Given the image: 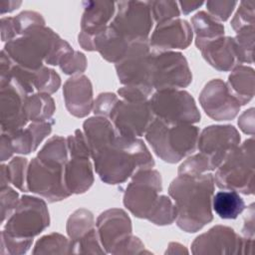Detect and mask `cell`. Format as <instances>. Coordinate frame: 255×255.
Wrapping results in <instances>:
<instances>
[{
    "label": "cell",
    "mask_w": 255,
    "mask_h": 255,
    "mask_svg": "<svg viewBox=\"0 0 255 255\" xmlns=\"http://www.w3.org/2000/svg\"><path fill=\"white\" fill-rule=\"evenodd\" d=\"M242 236L246 238L254 239V204H250L244 218V224L242 227Z\"/></svg>",
    "instance_id": "51"
},
{
    "label": "cell",
    "mask_w": 255,
    "mask_h": 255,
    "mask_svg": "<svg viewBox=\"0 0 255 255\" xmlns=\"http://www.w3.org/2000/svg\"><path fill=\"white\" fill-rule=\"evenodd\" d=\"M226 84L240 105H246L254 96L255 75L253 68L244 65L235 67L231 71Z\"/></svg>",
    "instance_id": "27"
},
{
    "label": "cell",
    "mask_w": 255,
    "mask_h": 255,
    "mask_svg": "<svg viewBox=\"0 0 255 255\" xmlns=\"http://www.w3.org/2000/svg\"><path fill=\"white\" fill-rule=\"evenodd\" d=\"M254 138L236 146L216 168L214 183L221 188L251 195L254 193Z\"/></svg>",
    "instance_id": "5"
},
{
    "label": "cell",
    "mask_w": 255,
    "mask_h": 255,
    "mask_svg": "<svg viewBox=\"0 0 255 255\" xmlns=\"http://www.w3.org/2000/svg\"><path fill=\"white\" fill-rule=\"evenodd\" d=\"M33 254H71L72 242L70 238L60 233H50L40 238L32 251Z\"/></svg>",
    "instance_id": "34"
},
{
    "label": "cell",
    "mask_w": 255,
    "mask_h": 255,
    "mask_svg": "<svg viewBox=\"0 0 255 255\" xmlns=\"http://www.w3.org/2000/svg\"><path fill=\"white\" fill-rule=\"evenodd\" d=\"M153 19L147 1L116 2V13L110 28L129 40H148Z\"/></svg>",
    "instance_id": "10"
},
{
    "label": "cell",
    "mask_w": 255,
    "mask_h": 255,
    "mask_svg": "<svg viewBox=\"0 0 255 255\" xmlns=\"http://www.w3.org/2000/svg\"><path fill=\"white\" fill-rule=\"evenodd\" d=\"M60 38L51 28L37 26L7 42L3 51L15 64L29 70H38L44 66Z\"/></svg>",
    "instance_id": "7"
},
{
    "label": "cell",
    "mask_w": 255,
    "mask_h": 255,
    "mask_svg": "<svg viewBox=\"0 0 255 255\" xmlns=\"http://www.w3.org/2000/svg\"><path fill=\"white\" fill-rule=\"evenodd\" d=\"M56 107L53 98L49 94L37 93L27 97L25 113L28 122H46L52 120Z\"/></svg>",
    "instance_id": "30"
},
{
    "label": "cell",
    "mask_w": 255,
    "mask_h": 255,
    "mask_svg": "<svg viewBox=\"0 0 255 255\" xmlns=\"http://www.w3.org/2000/svg\"><path fill=\"white\" fill-rule=\"evenodd\" d=\"M133 42L120 36L109 26L94 38V47L103 59L117 64L128 54Z\"/></svg>",
    "instance_id": "26"
},
{
    "label": "cell",
    "mask_w": 255,
    "mask_h": 255,
    "mask_svg": "<svg viewBox=\"0 0 255 255\" xmlns=\"http://www.w3.org/2000/svg\"><path fill=\"white\" fill-rule=\"evenodd\" d=\"M233 39L239 64H252L254 52V26H248L238 30Z\"/></svg>",
    "instance_id": "35"
},
{
    "label": "cell",
    "mask_w": 255,
    "mask_h": 255,
    "mask_svg": "<svg viewBox=\"0 0 255 255\" xmlns=\"http://www.w3.org/2000/svg\"><path fill=\"white\" fill-rule=\"evenodd\" d=\"M154 50L148 40L134 41L128 54L117 64L116 71L120 83L124 86H151V63Z\"/></svg>",
    "instance_id": "13"
},
{
    "label": "cell",
    "mask_w": 255,
    "mask_h": 255,
    "mask_svg": "<svg viewBox=\"0 0 255 255\" xmlns=\"http://www.w3.org/2000/svg\"><path fill=\"white\" fill-rule=\"evenodd\" d=\"M64 167L44 163L37 156L32 158L27 169V190L49 202L68 198L71 194L65 184Z\"/></svg>",
    "instance_id": "12"
},
{
    "label": "cell",
    "mask_w": 255,
    "mask_h": 255,
    "mask_svg": "<svg viewBox=\"0 0 255 255\" xmlns=\"http://www.w3.org/2000/svg\"><path fill=\"white\" fill-rule=\"evenodd\" d=\"M64 180L70 194H82L88 191L95 180L90 157H70L64 167Z\"/></svg>",
    "instance_id": "24"
},
{
    "label": "cell",
    "mask_w": 255,
    "mask_h": 255,
    "mask_svg": "<svg viewBox=\"0 0 255 255\" xmlns=\"http://www.w3.org/2000/svg\"><path fill=\"white\" fill-rule=\"evenodd\" d=\"M152 89L141 86H124L119 89L118 94L126 101L139 102L148 101L149 96L152 94Z\"/></svg>",
    "instance_id": "48"
},
{
    "label": "cell",
    "mask_w": 255,
    "mask_h": 255,
    "mask_svg": "<svg viewBox=\"0 0 255 255\" xmlns=\"http://www.w3.org/2000/svg\"><path fill=\"white\" fill-rule=\"evenodd\" d=\"M204 60L220 72L232 71L239 66L233 37L222 36L208 42L200 50Z\"/></svg>",
    "instance_id": "23"
},
{
    "label": "cell",
    "mask_w": 255,
    "mask_h": 255,
    "mask_svg": "<svg viewBox=\"0 0 255 255\" xmlns=\"http://www.w3.org/2000/svg\"><path fill=\"white\" fill-rule=\"evenodd\" d=\"M191 26L198 50L208 42L224 36V26L205 11H199L192 16Z\"/></svg>",
    "instance_id": "28"
},
{
    "label": "cell",
    "mask_w": 255,
    "mask_h": 255,
    "mask_svg": "<svg viewBox=\"0 0 255 255\" xmlns=\"http://www.w3.org/2000/svg\"><path fill=\"white\" fill-rule=\"evenodd\" d=\"M33 239L17 238L9 235L4 230L1 232V254H25L32 246Z\"/></svg>",
    "instance_id": "43"
},
{
    "label": "cell",
    "mask_w": 255,
    "mask_h": 255,
    "mask_svg": "<svg viewBox=\"0 0 255 255\" xmlns=\"http://www.w3.org/2000/svg\"><path fill=\"white\" fill-rule=\"evenodd\" d=\"M28 96L13 79L0 83V123L2 132H10L27 125L25 103Z\"/></svg>",
    "instance_id": "19"
},
{
    "label": "cell",
    "mask_w": 255,
    "mask_h": 255,
    "mask_svg": "<svg viewBox=\"0 0 255 255\" xmlns=\"http://www.w3.org/2000/svg\"><path fill=\"white\" fill-rule=\"evenodd\" d=\"M119 101L120 100L118 96L114 93H102L94 101L93 111L96 116L105 117L109 119L112 111L114 110L115 106Z\"/></svg>",
    "instance_id": "47"
},
{
    "label": "cell",
    "mask_w": 255,
    "mask_h": 255,
    "mask_svg": "<svg viewBox=\"0 0 255 255\" xmlns=\"http://www.w3.org/2000/svg\"><path fill=\"white\" fill-rule=\"evenodd\" d=\"M193 38V31L186 20L172 19L156 24L151 36L149 45L154 51H172L186 49Z\"/></svg>",
    "instance_id": "21"
},
{
    "label": "cell",
    "mask_w": 255,
    "mask_h": 255,
    "mask_svg": "<svg viewBox=\"0 0 255 255\" xmlns=\"http://www.w3.org/2000/svg\"><path fill=\"white\" fill-rule=\"evenodd\" d=\"M148 103L154 117L164 122L193 125L200 121V113L194 99L182 89L155 91Z\"/></svg>",
    "instance_id": "9"
},
{
    "label": "cell",
    "mask_w": 255,
    "mask_h": 255,
    "mask_svg": "<svg viewBox=\"0 0 255 255\" xmlns=\"http://www.w3.org/2000/svg\"><path fill=\"white\" fill-rule=\"evenodd\" d=\"M237 4L236 1L225 0H209L205 3L208 14L219 22L228 20Z\"/></svg>",
    "instance_id": "46"
},
{
    "label": "cell",
    "mask_w": 255,
    "mask_h": 255,
    "mask_svg": "<svg viewBox=\"0 0 255 255\" xmlns=\"http://www.w3.org/2000/svg\"><path fill=\"white\" fill-rule=\"evenodd\" d=\"M72 242V241H71ZM72 253L81 254H105L98 235L97 228H93L79 240L72 242Z\"/></svg>",
    "instance_id": "38"
},
{
    "label": "cell",
    "mask_w": 255,
    "mask_h": 255,
    "mask_svg": "<svg viewBox=\"0 0 255 255\" xmlns=\"http://www.w3.org/2000/svg\"><path fill=\"white\" fill-rule=\"evenodd\" d=\"M238 127L244 133L254 134V108H250L241 114L238 119Z\"/></svg>",
    "instance_id": "50"
},
{
    "label": "cell",
    "mask_w": 255,
    "mask_h": 255,
    "mask_svg": "<svg viewBox=\"0 0 255 255\" xmlns=\"http://www.w3.org/2000/svg\"><path fill=\"white\" fill-rule=\"evenodd\" d=\"M28 164L27 158L22 156H15L7 164H2L0 187H5L11 183L21 191H28L26 181Z\"/></svg>",
    "instance_id": "31"
},
{
    "label": "cell",
    "mask_w": 255,
    "mask_h": 255,
    "mask_svg": "<svg viewBox=\"0 0 255 255\" xmlns=\"http://www.w3.org/2000/svg\"><path fill=\"white\" fill-rule=\"evenodd\" d=\"M96 228L106 253H149L144 251V245L140 239L132 235L130 218L123 209L112 208L102 212L97 219Z\"/></svg>",
    "instance_id": "6"
},
{
    "label": "cell",
    "mask_w": 255,
    "mask_h": 255,
    "mask_svg": "<svg viewBox=\"0 0 255 255\" xmlns=\"http://www.w3.org/2000/svg\"><path fill=\"white\" fill-rule=\"evenodd\" d=\"M37 157L44 163L65 166L69 160V150L67 138L61 135L50 137L38 151Z\"/></svg>",
    "instance_id": "32"
},
{
    "label": "cell",
    "mask_w": 255,
    "mask_h": 255,
    "mask_svg": "<svg viewBox=\"0 0 255 255\" xmlns=\"http://www.w3.org/2000/svg\"><path fill=\"white\" fill-rule=\"evenodd\" d=\"M12 23L17 38L25 34L30 29L37 26H44L43 16L35 11H23L15 17H12Z\"/></svg>",
    "instance_id": "40"
},
{
    "label": "cell",
    "mask_w": 255,
    "mask_h": 255,
    "mask_svg": "<svg viewBox=\"0 0 255 255\" xmlns=\"http://www.w3.org/2000/svg\"><path fill=\"white\" fill-rule=\"evenodd\" d=\"M54 121L31 123L27 128H21L1 134V161L11 158L14 153L29 154L36 150L42 140L51 131Z\"/></svg>",
    "instance_id": "17"
},
{
    "label": "cell",
    "mask_w": 255,
    "mask_h": 255,
    "mask_svg": "<svg viewBox=\"0 0 255 255\" xmlns=\"http://www.w3.org/2000/svg\"><path fill=\"white\" fill-rule=\"evenodd\" d=\"M95 227L96 223L93 213L86 208H80L74 211L68 218L66 230L70 240L75 242Z\"/></svg>",
    "instance_id": "33"
},
{
    "label": "cell",
    "mask_w": 255,
    "mask_h": 255,
    "mask_svg": "<svg viewBox=\"0 0 255 255\" xmlns=\"http://www.w3.org/2000/svg\"><path fill=\"white\" fill-rule=\"evenodd\" d=\"M144 134L160 159L176 163L197 148L199 128L193 125L171 124L154 118Z\"/></svg>",
    "instance_id": "4"
},
{
    "label": "cell",
    "mask_w": 255,
    "mask_h": 255,
    "mask_svg": "<svg viewBox=\"0 0 255 255\" xmlns=\"http://www.w3.org/2000/svg\"><path fill=\"white\" fill-rule=\"evenodd\" d=\"M254 239L238 235L232 228L215 225L197 236L191 244L195 255L201 254H252Z\"/></svg>",
    "instance_id": "14"
},
{
    "label": "cell",
    "mask_w": 255,
    "mask_h": 255,
    "mask_svg": "<svg viewBox=\"0 0 255 255\" xmlns=\"http://www.w3.org/2000/svg\"><path fill=\"white\" fill-rule=\"evenodd\" d=\"M64 101L67 111L76 118L87 117L94 107L93 86L84 75L73 76L63 87Z\"/></svg>",
    "instance_id": "22"
},
{
    "label": "cell",
    "mask_w": 255,
    "mask_h": 255,
    "mask_svg": "<svg viewBox=\"0 0 255 255\" xmlns=\"http://www.w3.org/2000/svg\"><path fill=\"white\" fill-rule=\"evenodd\" d=\"M239 142L240 134L233 126L215 125L202 129L198 135L197 148L210 159L214 170Z\"/></svg>",
    "instance_id": "16"
},
{
    "label": "cell",
    "mask_w": 255,
    "mask_h": 255,
    "mask_svg": "<svg viewBox=\"0 0 255 255\" xmlns=\"http://www.w3.org/2000/svg\"><path fill=\"white\" fill-rule=\"evenodd\" d=\"M192 82V74L186 58L179 52L154 51L151 63L153 90L183 89Z\"/></svg>",
    "instance_id": "11"
},
{
    "label": "cell",
    "mask_w": 255,
    "mask_h": 255,
    "mask_svg": "<svg viewBox=\"0 0 255 255\" xmlns=\"http://www.w3.org/2000/svg\"><path fill=\"white\" fill-rule=\"evenodd\" d=\"M214 179L211 173L180 174L168 187V194L176 207V225L194 233L213 220L212 197Z\"/></svg>",
    "instance_id": "1"
},
{
    "label": "cell",
    "mask_w": 255,
    "mask_h": 255,
    "mask_svg": "<svg viewBox=\"0 0 255 255\" xmlns=\"http://www.w3.org/2000/svg\"><path fill=\"white\" fill-rule=\"evenodd\" d=\"M49 225L50 216L45 200L36 196L23 195L7 219L3 230L17 238L33 239Z\"/></svg>",
    "instance_id": "8"
},
{
    "label": "cell",
    "mask_w": 255,
    "mask_h": 255,
    "mask_svg": "<svg viewBox=\"0 0 255 255\" xmlns=\"http://www.w3.org/2000/svg\"><path fill=\"white\" fill-rule=\"evenodd\" d=\"M73 48L71 47V45L64 39L60 38L59 41L57 42L56 46L54 47V49L52 50L51 54L48 56V58L45 61V64L48 65H52V66H56L59 65L60 61L62 60V58L69 53L70 51H72Z\"/></svg>",
    "instance_id": "49"
},
{
    "label": "cell",
    "mask_w": 255,
    "mask_h": 255,
    "mask_svg": "<svg viewBox=\"0 0 255 255\" xmlns=\"http://www.w3.org/2000/svg\"><path fill=\"white\" fill-rule=\"evenodd\" d=\"M150 9L151 17L156 24L176 19L180 15L178 3L169 0H158V1H147Z\"/></svg>",
    "instance_id": "37"
},
{
    "label": "cell",
    "mask_w": 255,
    "mask_h": 255,
    "mask_svg": "<svg viewBox=\"0 0 255 255\" xmlns=\"http://www.w3.org/2000/svg\"><path fill=\"white\" fill-rule=\"evenodd\" d=\"M58 66L65 74L78 76L86 71L87 58L82 52L73 49L62 58Z\"/></svg>",
    "instance_id": "41"
},
{
    "label": "cell",
    "mask_w": 255,
    "mask_h": 255,
    "mask_svg": "<svg viewBox=\"0 0 255 255\" xmlns=\"http://www.w3.org/2000/svg\"><path fill=\"white\" fill-rule=\"evenodd\" d=\"M21 1H0V12L1 14H5L8 12H12L13 10L17 9L21 5Z\"/></svg>",
    "instance_id": "53"
},
{
    "label": "cell",
    "mask_w": 255,
    "mask_h": 255,
    "mask_svg": "<svg viewBox=\"0 0 255 255\" xmlns=\"http://www.w3.org/2000/svg\"><path fill=\"white\" fill-rule=\"evenodd\" d=\"M19 200L20 197L18 192L11 186L7 185L5 187H0V213L2 223H4L5 220H7L13 213Z\"/></svg>",
    "instance_id": "44"
},
{
    "label": "cell",
    "mask_w": 255,
    "mask_h": 255,
    "mask_svg": "<svg viewBox=\"0 0 255 255\" xmlns=\"http://www.w3.org/2000/svg\"><path fill=\"white\" fill-rule=\"evenodd\" d=\"M212 165L210 159L203 153L198 152L189 156L186 160H184L178 167L177 173L180 174H201L207 171H212Z\"/></svg>",
    "instance_id": "39"
},
{
    "label": "cell",
    "mask_w": 255,
    "mask_h": 255,
    "mask_svg": "<svg viewBox=\"0 0 255 255\" xmlns=\"http://www.w3.org/2000/svg\"><path fill=\"white\" fill-rule=\"evenodd\" d=\"M199 103L205 114L218 122L233 120L241 108L227 84L220 79H213L204 86L199 94Z\"/></svg>",
    "instance_id": "18"
},
{
    "label": "cell",
    "mask_w": 255,
    "mask_h": 255,
    "mask_svg": "<svg viewBox=\"0 0 255 255\" xmlns=\"http://www.w3.org/2000/svg\"><path fill=\"white\" fill-rule=\"evenodd\" d=\"M83 129L90 147L91 157L118 135L113 123L108 118L100 116L86 120L83 124Z\"/></svg>",
    "instance_id": "25"
},
{
    "label": "cell",
    "mask_w": 255,
    "mask_h": 255,
    "mask_svg": "<svg viewBox=\"0 0 255 255\" xmlns=\"http://www.w3.org/2000/svg\"><path fill=\"white\" fill-rule=\"evenodd\" d=\"M92 158L97 174L107 184L123 183L137 170L154 165L149 149L140 138L120 133Z\"/></svg>",
    "instance_id": "2"
},
{
    "label": "cell",
    "mask_w": 255,
    "mask_h": 255,
    "mask_svg": "<svg viewBox=\"0 0 255 255\" xmlns=\"http://www.w3.org/2000/svg\"><path fill=\"white\" fill-rule=\"evenodd\" d=\"M255 24V1H241L239 7L231 20L232 29L237 32L238 30L254 26Z\"/></svg>",
    "instance_id": "42"
},
{
    "label": "cell",
    "mask_w": 255,
    "mask_h": 255,
    "mask_svg": "<svg viewBox=\"0 0 255 255\" xmlns=\"http://www.w3.org/2000/svg\"><path fill=\"white\" fill-rule=\"evenodd\" d=\"M162 190L160 173L150 168L137 170L124 193V205L135 217L146 219L159 226L170 225L176 218L174 203Z\"/></svg>",
    "instance_id": "3"
},
{
    "label": "cell",
    "mask_w": 255,
    "mask_h": 255,
    "mask_svg": "<svg viewBox=\"0 0 255 255\" xmlns=\"http://www.w3.org/2000/svg\"><path fill=\"white\" fill-rule=\"evenodd\" d=\"M154 118L148 101L126 100L119 101L109 117L118 133L131 138L145 133Z\"/></svg>",
    "instance_id": "15"
},
{
    "label": "cell",
    "mask_w": 255,
    "mask_h": 255,
    "mask_svg": "<svg viewBox=\"0 0 255 255\" xmlns=\"http://www.w3.org/2000/svg\"><path fill=\"white\" fill-rule=\"evenodd\" d=\"M61 86V78L54 71L47 66H43L40 69L35 71L34 77V88L38 91V93L45 94H53Z\"/></svg>",
    "instance_id": "36"
},
{
    "label": "cell",
    "mask_w": 255,
    "mask_h": 255,
    "mask_svg": "<svg viewBox=\"0 0 255 255\" xmlns=\"http://www.w3.org/2000/svg\"><path fill=\"white\" fill-rule=\"evenodd\" d=\"M178 249H184V246L179 244V243H176V242H171L169 245H168V249L166 250L165 253H169V254H181V253H184L183 251L181 250H178Z\"/></svg>",
    "instance_id": "54"
},
{
    "label": "cell",
    "mask_w": 255,
    "mask_h": 255,
    "mask_svg": "<svg viewBox=\"0 0 255 255\" xmlns=\"http://www.w3.org/2000/svg\"><path fill=\"white\" fill-rule=\"evenodd\" d=\"M177 3L180 6L181 12L184 15H187V14L191 13L192 11L196 10L197 8H199L200 6L203 5L202 1H179Z\"/></svg>",
    "instance_id": "52"
},
{
    "label": "cell",
    "mask_w": 255,
    "mask_h": 255,
    "mask_svg": "<svg viewBox=\"0 0 255 255\" xmlns=\"http://www.w3.org/2000/svg\"><path fill=\"white\" fill-rule=\"evenodd\" d=\"M212 208L222 219H235L243 212L245 202L238 192L223 189L213 195Z\"/></svg>",
    "instance_id": "29"
},
{
    "label": "cell",
    "mask_w": 255,
    "mask_h": 255,
    "mask_svg": "<svg viewBox=\"0 0 255 255\" xmlns=\"http://www.w3.org/2000/svg\"><path fill=\"white\" fill-rule=\"evenodd\" d=\"M67 144L70 157H91L90 147L82 130L76 129L73 134H70L67 137Z\"/></svg>",
    "instance_id": "45"
},
{
    "label": "cell",
    "mask_w": 255,
    "mask_h": 255,
    "mask_svg": "<svg viewBox=\"0 0 255 255\" xmlns=\"http://www.w3.org/2000/svg\"><path fill=\"white\" fill-rule=\"evenodd\" d=\"M83 6L78 42L84 50L95 51L94 38L109 27L116 13V2L85 1Z\"/></svg>",
    "instance_id": "20"
}]
</instances>
